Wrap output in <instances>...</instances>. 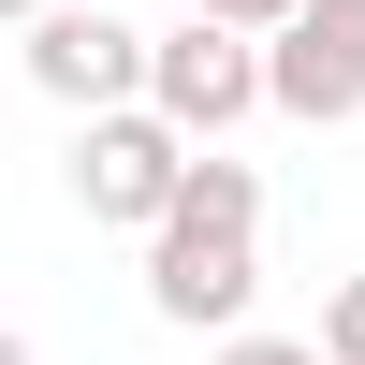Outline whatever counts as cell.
<instances>
[{"instance_id":"1","label":"cell","mask_w":365,"mask_h":365,"mask_svg":"<svg viewBox=\"0 0 365 365\" xmlns=\"http://www.w3.org/2000/svg\"><path fill=\"white\" fill-rule=\"evenodd\" d=\"M249 292H263V175L220 161V146H190L175 205L146 220V307L190 322V336H234Z\"/></svg>"},{"instance_id":"2","label":"cell","mask_w":365,"mask_h":365,"mask_svg":"<svg viewBox=\"0 0 365 365\" xmlns=\"http://www.w3.org/2000/svg\"><path fill=\"white\" fill-rule=\"evenodd\" d=\"M146 103H161L190 146H220L234 117H263V29H234V15H190V0H175V29L146 44Z\"/></svg>"},{"instance_id":"3","label":"cell","mask_w":365,"mask_h":365,"mask_svg":"<svg viewBox=\"0 0 365 365\" xmlns=\"http://www.w3.org/2000/svg\"><path fill=\"white\" fill-rule=\"evenodd\" d=\"M175 175H190V132H175L161 103H103V117L73 132V205H88L103 234H146V220L175 205Z\"/></svg>"},{"instance_id":"4","label":"cell","mask_w":365,"mask_h":365,"mask_svg":"<svg viewBox=\"0 0 365 365\" xmlns=\"http://www.w3.org/2000/svg\"><path fill=\"white\" fill-rule=\"evenodd\" d=\"M263 103L307 117V132L365 117V0H292V15L263 29Z\"/></svg>"},{"instance_id":"5","label":"cell","mask_w":365,"mask_h":365,"mask_svg":"<svg viewBox=\"0 0 365 365\" xmlns=\"http://www.w3.org/2000/svg\"><path fill=\"white\" fill-rule=\"evenodd\" d=\"M29 88L73 103V117L146 103V29L132 15H88V0H44V15H29Z\"/></svg>"},{"instance_id":"6","label":"cell","mask_w":365,"mask_h":365,"mask_svg":"<svg viewBox=\"0 0 365 365\" xmlns=\"http://www.w3.org/2000/svg\"><path fill=\"white\" fill-rule=\"evenodd\" d=\"M322 365H365V278L322 292Z\"/></svg>"},{"instance_id":"7","label":"cell","mask_w":365,"mask_h":365,"mask_svg":"<svg viewBox=\"0 0 365 365\" xmlns=\"http://www.w3.org/2000/svg\"><path fill=\"white\" fill-rule=\"evenodd\" d=\"M205 365H322V336H249V322H234V336L205 351Z\"/></svg>"},{"instance_id":"8","label":"cell","mask_w":365,"mask_h":365,"mask_svg":"<svg viewBox=\"0 0 365 365\" xmlns=\"http://www.w3.org/2000/svg\"><path fill=\"white\" fill-rule=\"evenodd\" d=\"M190 15H234V29H278L292 0H190Z\"/></svg>"},{"instance_id":"9","label":"cell","mask_w":365,"mask_h":365,"mask_svg":"<svg viewBox=\"0 0 365 365\" xmlns=\"http://www.w3.org/2000/svg\"><path fill=\"white\" fill-rule=\"evenodd\" d=\"M0 365H29V336H15V322H0Z\"/></svg>"},{"instance_id":"10","label":"cell","mask_w":365,"mask_h":365,"mask_svg":"<svg viewBox=\"0 0 365 365\" xmlns=\"http://www.w3.org/2000/svg\"><path fill=\"white\" fill-rule=\"evenodd\" d=\"M0 15H15V29H29V15H44V0H0Z\"/></svg>"}]
</instances>
